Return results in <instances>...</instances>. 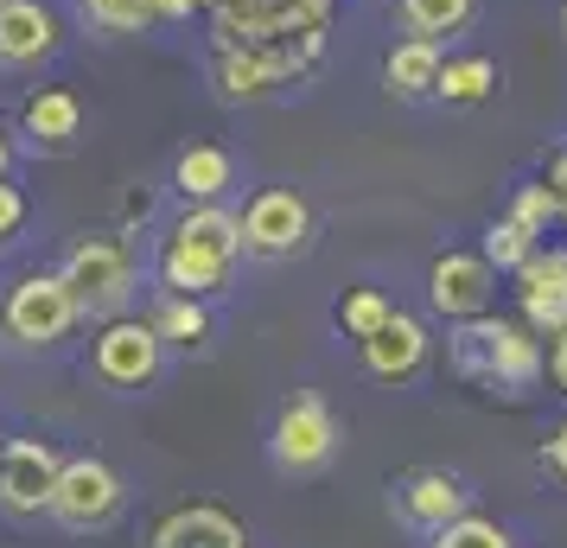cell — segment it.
Returning a JSON list of instances; mask_svg holds the SVG:
<instances>
[{"instance_id":"cell-29","label":"cell","mask_w":567,"mask_h":548,"mask_svg":"<svg viewBox=\"0 0 567 548\" xmlns=\"http://www.w3.org/2000/svg\"><path fill=\"white\" fill-rule=\"evenodd\" d=\"M20 224H27V192H20L13 179H0V242L20 236Z\"/></svg>"},{"instance_id":"cell-28","label":"cell","mask_w":567,"mask_h":548,"mask_svg":"<svg viewBox=\"0 0 567 548\" xmlns=\"http://www.w3.org/2000/svg\"><path fill=\"white\" fill-rule=\"evenodd\" d=\"M542 376L555 383V395H567V325L542 339Z\"/></svg>"},{"instance_id":"cell-22","label":"cell","mask_w":567,"mask_h":548,"mask_svg":"<svg viewBox=\"0 0 567 548\" xmlns=\"http://www.w3.org/2000/svg\"><path fill=\"white\" fill-rule=\"evenodd\" d=\"M147 319H154L159 339L179 344V351H205V344H210V313H205V300H198V293H159V307Z\"/></svg>"},{"instance_id":"cell-14","label":"cell","mask_w":567,"mask_h":548,"mask_svg":"<svg viewBox=\"0 0 567 548\" xmlns=\"http://www.w3.org/2000/svg\"><path fill=\"white\" fill-rule=\"evenodd\" d=\"M358 351H363V370H370L377 383H409V376H421V364H427V325L395 307L383 332H370Z\"/></svg>"},{"instance_id":"cell-32","label":"cell","mask_w":567,"mask_h":548,"mask_svg":"<svg viewBox=\"0 0 567 548\" xmlns=\"http://www.w3.org/2000/svg\"><path fill=\"white\" fill-rule=\"evenodd\" d=\"M122 217H128V224H147V217H154V192H128Z\"/></svg>"},{"instance_id":"cell-34","label":"cell","mask_w":567,"mask_h":548,"mask_svg":"<svg viewBox=\"0 0 567 548\" xmlns=\"http://www.w3.org/2000/svg\"><path fill=\"white\" fill-rule=\"evenodd\" d=\"M13 159H20V147H13V134L0 128V179H13Z\"/></svg>"},{"instance_id":"cell-37","label":"cell","mask_w":567,"mask_h":548,"mask_svg":"<svg viewBox=\"0 0 567 548\" xmlns=\"http://www.w3.org/2000/svg\"><path fill=\"white\" fill-rule=\"evenodd\" d=\"M0 446H7V434H0Z\"/></svg>"},{"instance_id":"cell-16","label":"cell","mask_w":567,"mask_h":548,"mask_svg":"<svg viewBox=\"0 0 567 548\" xmlns=\"http://www.w3.org/2000/svg\"><path fill=\"white\" fill-rule=\"evenodd\" d=\"M395 504H402V517L421 523V529H446L453 517H465V510H472V492H465L453 472L421 466V472H409V478L395 485Z\"/></svg>"},{"instance_id":"cell-6","label":"cell","mask_w":567,"mask_h":548,"mask_svg":"<svg viewBox=\"0 0 567 548\" xmlns=\"http://www.w3.org/2000/svg\"><path fill=\"white\" fill-rule=\"evenodd\" d=\"M122 472L109 466V459H96V453H78V459H64V472H58V492H52V510L45 517L58 523V529H78V536H90V529H109V523L122 517Z\"/></svg>"},{"instance_id":"cell-18","label":"cell","mask_w":567,"mask_h":548,"mask_svg":"<svg viewBox=\"0 0 567 548\" xmlns=\"http://www.w3.org/2000/svg\"><path fill=\"white\" fill-rule=\"evenodd\" d=\"M440 64H446V45H434V39H395L383 58V83L389 96H402V103H414V96H434L440 83Z\"/></svg>"},{"instance_id":"cell-4","label":"cell","mask_w":567,"mask_h":548,"mask_svg":"<svg viewBox=\"0 0 567 548\" xmlns=\"http://www.w3.org/2000/svg\"><path fill=\"white\" fill-rule=\"evenodd\" d=\"M83 319L78 293L64 288L58 268H39V275H20L7 300H0V332L27 351H52L58 339H71V325Z\"/></svg>"},{"instance_id":"cell-36","label":"cell","mask_w":567,"mask_h":548,"mask_svg":"<svg viewBox=\"0 0 567 548\" xmlns=\"http://www.w3.org/2000/svg\"><path fill=\"white\" fill-rule=\"evenodd\" d=\"M561 27H567V7H561Z\"/></svg>"},{"instance_id":"cell-1","label":"cell","mask_w":567,"mask_h":548,"mask_svg":"<svg viewBox=\"0 0 567 548\" xmlns=\"http://www.w3.org/2000/svg\"><path fill=\"white\" fill-rule=\"evenodd\" d=\"M338 0H205L210 45H261L287 64V77L307 83L326 58Z\"/></svg>"},{"instance_id":"cell-19","label":"cell","mask_w":567,"mask_h":548,"mask_svg":"<svg viewBox=\"0 0 567 548\" xmlns=\"http://www.w3.org/2000/svg\"><path fill=\"white\" fill-rule=\"evenodd\" d=\"M230 185H236V159L224 147H210V141H198V147H185L173 159V192L185 205H217Z\"/></svg>"},{"instance_id":"cell-12","label":"cell","mask_w":567,"mask_h":548,"mask_svg":"<svg viewBox=\"0 0 567 548\" xmlns=\"http://www.w3.org/2000/svg\"><path fill=\"white\" fill-rule=\"evenodd\" d=\"M58 45H64V13L52 0H7L0 7V64L7 71L45 64V58H58Z\"/></svg>"},{"instance_id":"cell-21","label":"cell","mask_w":567,"mask_h":548,"mask_svg":"<svg viewBox=\"0 0 567 548\" xmlns=\"http://www.w3.org/2000/svg\"><path fill=\"white\" fill-rule=\"evenodd\" d=\"M434 96H440V103H453V108L491 103V96H497V58H485V52L446 58V64H440V83H434Z\"/></svg>"},{"instance_id":"cell-35","label":"cell","mask_w":567,"mask_h":548,"mask_svg":"<svg viewBox=\"0 0 567 548\" xmlns=\"http://www.w3.org/2000/svg\"><path fill=\"white\" fill-rule=\"evenodd\" d=\"M561 224H567V198H561Z\"/></svg>"},{"instance_id":"cell-9","label":"cell","mask_w":567,"mask_h":548,"mask_svg":"<svg viewBox=\"0 0 567 548\" xmlns=\"http://www.w3.org/2000/svg\"><path fill=\"white\" fill-rule=\"evenodd\" d=\"M58 472H64V453L45 434L7 441L0 446V510L7 517H45L58 492Z\"/></svg>"},{"instance_id":"cell-33","label":"cell","mask_w":567,"mask_h":548,"mask_svg":"<svg viewBox=\"0 0 567 548\" xmlns=\"http://www.w3.org/2000/svg\"><path fill=\"white\" fill-rule=\"evenodd\" d=\"M548 185L567 198V147H561V154H548Z\"/></svg>"},{"instance_id":"cell-31","label":"cell","mask_w":567,"mask_h":548,"mask_svg":"<svg viewBox=\"0 0 567 548\" xmlns=\"http://www.w3.org/2000/svg\"><path fill=\"white\" fill-rule=\"evenodd\" d=\"M192 13H205V0H159V27H179Z\"/></svg>"},{"instance_id":"cell-20","label":"cell","mask_w":567,"mask_h":548,"mask_svg":"<svg viewBox=\"0 0 567 548\" xmlns=\"http://www.w3.org/2000/svg\"><path fill=\"white\" fill-rule=\"evenodd\" d=\"M478 20V0H395V27L409 32V39H460L465 27Z\"/></svg>"},{"instance_id":"cell-27","label":"cell","mask_w":567,"mask_h":548,"mask_svg":"<svg viewBox=\"0 0 567 548\" xmlns=\"http://www.w3.org/2000/svg\"><path fill=\"white\" fill-rule=\"evenodd\" d=\"M434 548H511V529L491 517H453L446 529H434Z\"/></svg>"},{"instance_id":"cell-25","label":"cell","mask_w":567,"mask_h":548,"mask_svg":"<svg viewBox=\"0 0 567 548\" xmlns=\"http://www.w3.org/2000/svg\"><path fill=\"white\" fill-rule=\"evenodd\" d=\"M536 249H542V236H536V230H523L516 217H497V224L485 230V261L497 268V275H516V268L536 256Z\"/></svg>"},{"instance_id":"cell-11","label":"cell","mask_w":567,"mask_h":548,"mask_svg":"<svg viewBox=\"0 0 567 548\" xmlns=\"http://www.w3.org/2000/svg\"><path fill=\"white\" fill-rule=\"evenodd\" d=\"M491 293H497V268L485 261V249H446L427 268V307L446 325H465V319L491 313Z\"/></svg>"},{"instance_id":"cell-2","label":"cell","mask_w":567,"mask_h":548,"mask_svg":"<svg viewBox=\"0 0 567 548\" xmlns=\"http://www.w3.org/2000/svg\"><path fill=\"white\" fill-rule=\"evenodd\" d=\"M243 256V217L224 205H185V217L166 230L154 256V275L166 293H217Z\"/></svg>"},{"instance_id":"cell-3","label":"cell","mask_w":567,"mask_h":548,"mask_svg":"<svg viewBox=\"0 0 567 548\" xmlns=\"http://www.w3.org/2000/svg\"><path fill=\"white\" fill-rule=\"evenodd\" d=\"M453 370L465 383H478L491 395H529L542 383V332L529 319H497L478 313L453 325Z\"/></svg>"},{"instance_id":"cell-26","label":"cell","mask_w":567,"mask_h":548,"mask_svg":"<svg viewBox=\"0 0 567 548\" xmlns=\"http://www.w3.org/2000/svg\"><path fill=\"white\" fill-rule=\"evenodd\" d=\"M511 217L523 224V230H536L548 236V224H561V192L542 179V185H516V198H511Z\"/></svg>"},{"instance_id":"cell-10","label":"cell","mask_w":567,"mask_h":548,"mask_svg":"<svg viewBox=\"0 0 567 548\" xmlns=\"http://www.w3.org/2000/svg\"><path fill=\"white\" fill-rule=\"evenodd\" d=\"M159 351H166V339L154 332V319H109L96 332L90 370L103 376L109 390H147L159 376Z\"/></svg>"},{"instance_id":"cell-7","label":"cell","mask_w":567,"mask_h":548,"mask_svg":"<svg viewBox=\"0 0 567 548\" xmlns=\"http://www.w3.org/2000/svg\"><path fill=\"white\" fill-rule=\"evenodd\" d=\"M268 453L281 472H319L338 453V415L326 409V395L293 390L275 415V434H268Z\"/></svg>"},{"instance_id":"cell-38","label":"cell","mask_w":567,"mask_h":548,"mask_svg":"<svg viewBox=\"0 0 567 548\" xmlns=\"http://www.w3.org/2000/svg\"><path fill=\"white\" fill-rule=\"evenodd\" d=\"M0 7H7V0H0Z\"/></svg>"},{"instance_id":"cell-30","label":"cell","mask_w":567,"mask_h":548,"mask_svg":"<svg viewBox=\"0 0 567 548\" xmlns=\"http://www.w3.org/2000/svg\"><path fill=\"white\" fill-rule=\"evenodd\" d=\"M542 466L555 472V478H567V421L548 434V446H542Z\"/></svg>"},{"instance_id":"cell-8","label":"cell","mask_w":567,"mask_h":548,"mask_svg":"<svg viewBox=\"0 0 567 548\" xmlns=\"http://www.w3.org/2000/svg\"><path fill=\"white\" fill-rule=\"evenodd\" d=\"M312 242V205L293 185H261L243 205V249L261 261H287Z\"/></svg>"},{"instance_id":"cell-23","label":"cell","mask_w":567,"mask_h":548,"mask_svg":"<svg viewBox=\"0 0 567 548\" xmlns=\"http://www.w3.org/2000/svg\"><path fill=\"white\" fill-rule=\"evenodd\" d=\"M78 13L103 39H134V32L159 27V0H78Z\"/></svg>"},{"instance_id":"cell-17","label":"cell","mask_w":567,"mask_h":548,"mask_svg":"<svg viewBox=\"0 0 567 548\" xmlns=\"http://www.w3.org/2000/svg\"><path fill=\"white\" fill-rule=\"evenodd\" d=\"M20 128L32 134V147H71L83 134V103L78 90H64V83H45V90H32L27 108H20Z\"/></svg>"},{"instance_id":"cell-5","label":"cell","mask_w":567,"mask_h":548,"mask_svg":"<svg viewBox=\"0 0 567 548\" xmlns=\"http://www.w3.org/2000/svg\"><path fill=\"white\" fill-rule=\"evenodd\" d=\"M58 275H64V288L78 293V307L90 319H115L134 293V256L122 236H78L58 261Z\"/></svg>"},{"instance_id":"cell-24","label":"cell","mask_w":567,"mask_h":548,"mask_svg":"<svg viewBox=\"0 0 567 548\" xmlns=\"http://www.w3.org/2000/svg\"><path fill=\"white\" fill-rule=\"evenodd\" d=\"M389 313H395V300H389L383 288H351V293H338V307H332L338 332H344V339H358V344L370 339V332H383Z\"/></svg>"},{"instance_id":"cell-15","label":"cell","mask_w":567,"mask_h":548,"mask_svg":"<svg viewBox=\"0 0 567 548\" xmlns=\"http://www.w3.org/2000/svg\"><path fill=\"white\" fill-rule=\"evenodd\" d=\"M141 548H249V529L217 504H179L154 523V536Z\"/></svg>"},{"instance_id":"cell-13","label":"cell","mask_w":567,"mask_h":548,"mask_svg":"<svg viewBox=\"0 0 567 548\" xmlns=\"http://www.w3.org/2000/svg\"><path fill=\"white\" fill-rule=\"evenodd\" d=\"M511 281H516V307H523V319L536 325L542 339L561 332L567 325V249H536Z\"/></svg>"}]
</instances>
